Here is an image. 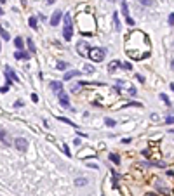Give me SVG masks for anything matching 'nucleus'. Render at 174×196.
<instances>
[{
    "label": "nucleus",
    "mask_w": 174,
    "mask_h": 196,
    "mask_svg": "<svg viewBox=\"0 0 174 196\" xmlns=\"http://www.w3.org/2000/svg\"><path fill=\"white\" fill-rule=\"evenodd\" d=\"M125 54L134 61H139V59H145L150 56L152 49H150V40L148 37L139 31V30H132L127 37H125Z\"/></svg>",
    "instance_id": "f257e3e1"
},
{
    "label": "nucleus",
    "mask_w": 174,
    "mask_h": 196,
    "mask_svg": "<svg viewBox=\"0 0 174 196\" xmlns=\"http://www.w3.org/2000/svg\"><path fill=\"white\" fill-rule=\"evenodd\" d=\"M77 21H78V26H80L82 35H84V33H85V35H91V33H92V30H94V19H92L91 14H80V16H77Z\"/></svg>",
    "instance_id": "f03ea898"
},
{
    "label": "nucleus",
    "mask_w": 174,
    "mask_h": 196,
    "mask_svg": "<svg viewBox=\"0 0 174 196\" xmlns=\"http://www.w3.org/2000/svg\"><path fill=\"white\" fill-rule=\"evenodd\" d=\"M105 54H106V50H105L103 47H92V49L89 50V58L92 59L94 62H101V61L105 59Z\"/></svg>",
    "instance_id": "7ed1b4c3"
},
{
    "label": "nucleus",
    "mask_w": 174,
    "mask_h": 196,
    "mask_svg": "<svg viewBox=\"0 0 174 196\" xmlns=\"http://www.w3.org/2000/svg\"><path fill=\"white\" fill-rule=\"evenodd\" d=\"M14 148H16L18 151H21V153H26V151H28V141L24 137L14 139Z\"/></svg>",
    "instance_id": "20e7f679"
},
{
    "label": "nucleus",
    "mask_w": 174,
    "mask_h": 196,
    "mask_svg": "<svg viewBox=\"0 0 174 196\" xmlns=\"http://www.w3.org/2000/svg\"><path fill=\"white\" fill-rule=\"evenodd\" d=\"M89 50H91V47H89V43L85 40H80L77 43V52L80 56H89Z\"/></svg>",
    "instance_id": "39448f33"
},
{
    "label": "nucleus",
    "mask_w": 174,
    "mask_h": 196,
    "mask_svg": "<svg viewBox=\"0 0 174 196\" xmlns=\"http://www.w3.org/2000/svg\"><path fill=\"white\" fill-rule=\"evenodd\" d=\"M58 99H59V104L63 106V108H70V99H68V94L66 92H58Z\"/></svg>",
    "instance_id": "423d86ee"
},
{
    "label": "nucleus",
    "mask_w": 174,
    "mask_h": 196,
    "mask_svg": "<svg viewBox=\"0 0 174 196\" xmlns=\"http://www.w3.org/2000/svg\"><path fill=\"white\" fill-rule=\"evenodd\" d=\"M122 14L125 16V21H127V24H129V26H132V24H134V19H132V18H129V7H127V2H125V0L122 2Z\"/></svg>",
    "instance_id": "0eeeda50"
},
{
    "label": "nucleus",
    "mask_w": 174,
    "mask_h": 196,
    "mask_svg": "<svg viewBox=\"0 0 174 196\" xmlns=\"http://www.w3.org/2000/svg\"><path fill=\"white\" fill-rule=\"evenodd\" d=\"M63 37H64V40H72V37H73V26L72 24H64V28H63Z\"/></svg>",
    "instance_id": "6e6552de"
},
{
    "label": "nucleus",
    "mask_w": 174,
    "mask_h": 196,
    "mask_svg": "<svg viewBox=\"0 0 174 196\" xmlns=\"http://www.w3.org/2000/svg\"><path fill=\"white\" fill-rule=\"evenodd\" d=\"M112 21H113V30H115V31H120V30H122V24H120V19H118V12H113V14H112Z\"/></svg>",
    "instance_id": "1a4fd4ad"
},
{
    "label": "nucleus",
    "mask_w": 174,
    "mask_h": 196,
    "mask_svg": "<svg viewBox=\"0 0 174 196\" xmlns=\"http://www.w3.org/2000/svg\"><path fill=\"white\" fill-rule=\"evenodd\" d=\"M61 18H63V14H61V11H56L54 14H52V18H51V24L52 26H56L59 21H61Z\"/></svg>",
    "instance_id": "9d476101"
},
{
    "label": "nucleus",
    "mask_w": 174,
    "mask_h": 196,
    "mask_svg": "<svg viewBox=\"0 0 174 196\" xmlns=\"http://www.w3.org/2000/svg\"><path fill=\"white\" fill-rule=\"evenodd\" d=\"M14 58L23 61V59H28V58H30V54H28V52H24V50H16V52H14Z\"/></svg>",
    "instance_id": "9b49d317"
},
{
    "label": "nucleus",
    "mask_w": 174,
    "mask_h": 196,
    "mask_svg": "<svg viewBox=\"0 0 174 196\" xmlns=\"http://www.w3.org/2000/svg\"><path fill=\"white\" fill-rule=\"evenodd\" d=\"M80 75H82V71H77V70L66 71V73H64V80H70V78H73V77H80Z\"/></svg>",
    "instance_id": "f8f14e48"
},
{
    "label": "nucleus",
    "mask_w": 174,
    "mask_h": 196,
    "mask_svg": "<svg viewBox=\"0 0 174 196\" xmlns=\"http://www.w3.org/2000/svg\"><path fill=\"white\" fill-rule=\"evenodd\" d=\"M5 75H7V77H11V78L14 80V82H19L18 75H16V73H14V71H12V70H11L9 66H5Z\"/></svg>",
    "instance_id": "ddd939ff"
},
{
    "label": "nucleus",
    "mask_w": 174,
    "mask_h": 196,
    "mask_svg": "<svg viewBox=\"0 0 174 196\" xmlns=\"http://www.w3.org/2000/svg\"><path fill=\"white\" fill-rule=\"evenodd\" d=\"M51 89H52L54 92H61V90H63V83H61V82H51Z\"/></svg>",
    "instance_id": "4468645a"
},
{
    "label": "nucleus",
    "mask_w": 174,
    "mask_h": 196,
    "mask_svg": "<svg viewBox=\"0 0 174 196\" xmlns=\"http://www.w3.org/2000/svg\"><path fill=\"white\" fill-rule=\"evenodd\" d=\"M0 141H2L5 146L11 144V141H9V137H7V132H5V130H0Z\"/></svg>",
    "instance_id": "2eb2a0df"
},
{
    "label": "nucleus",
    "mask_w": 174,
    "mask_h": 196,
    "mask_svg": "<svg viewBox=\"0 0 174 196\" xmlns=\"http://www.w3.org/2000/svg\"><path fill=\"white\" fill-rule=\"evenodd\" d=\"M118 66H120V62H118V61H112V62L108 64V71H110V73H113V71L118 70Z\"/></svg>",
    "instance_id": "dca6fc26"
},
{
    "label": "nucleus",
    "mask_w": 174,
    "mask_h": 196,
    "mask_svg": "<svg viewBox=\"0 0 174 196\" xmlns=\"http://www.w3.org/2000/svg\"><path fill=\"white\" fill-rule=\"evenodd\" d=\"M85 184H87V179H85V177H77V179H75V186H77V187H82V186H85Z\"/></svg>",
    "instance_id": "f3484780"
},
{
    "label": "nucleus",
    "mask_w": 174,
    "mask_h": 196,
    "mask_svg": "<svg viewBox=\"0 0 174 196\" xmlns=\"http://www.w3.org/2000/svg\"><path fill=\"white\" fill-rule=\"evenodd\" d=\"M14 45H16V49H18V50H23V47H24L23 38H21V37H16V38H14Z\"/></svg>",
    "instance_id": "a211bd4d"
},
{
    "label": "nucleus",
    "mask_w": 174,
    "mask_h": 196,
    "mask_svg": "<svg viewBox=\"0 0 174 196\" xmlns=\"http://www.w3.org/2000/svg\"><path fill=\"white\" fill-rule=\"evenodd\" d=\"M58 120H59V121H63V123H66V125H70V127H73V129H78L77 125H75V123H73V121H70V120H68V118H63V116H59Z\"/></svg>",
    "instance_id": "6ab92c4d"
},
{
    "label": "nucleus",
    "mask_w": 174,
    "mask_h": 196,
    "mask_svg": "<svg viewBox=\"0 0 174 196\" xmlns=\"http://www.w3.org/2000/svg\"><path fill=\"white\" fill-rule=\"evenodd\" d=\"M84 73L92 75V73H94V66H91V64H84Z\"/></svg>",
    "instance_id": "aec40b11"
},
{
    "label": "nucleus",
    "mask_w": 174,
    "mask_h": 196,
    "mask_svg": "<svg viewBox=\"0 0 174 196\" xmlns=\"http://www.w3.org/2000/svg\"><path fill=\"white\" fill-rule=\"evenodd\" d=\"M56 68L63 71V70H66V68H68V62H64V61H58V62H56Z\"/></svg>",
    "instance_id": "412c9836"
},
{
    "label": "nucleus",
    "mask_w": 174,
    "mask_h": 196,
    "mask_svg": "<svg viewBox=\"0 0 174 196\" xmlns=\"http://www.w3.org/2000/svg\"><path fill=\"white\" fill-rule=\"evenodd\" d=\"M110 161H113L115 165H118V163H120V156L115 155V153H112V155H110Z\"/></svg>",
    "instance_id": "4be33fe9"
},
{
    "label": "nucleus",
    "mask_w": 174,
    "mask_h": 196,
    "mask_svg": "<svg viewBox=\"0 0 174 196\" xmlns=\"http://www.w3.org/2000/svg\"><path fill=\"white\" fill-rule=\"evenodd\" d=\"M120 68H122V70H127V71H131V70H132V64L125 61V62H122V64H120Z\"/></svg>",
    "instance_id": "5701e85b"
},
{
    "label": "nucleus",
    "mask_w": 174,
    "mask_h": 196,
    "mask_svg": "<svg viewBox=\"0 0 174 196\" xmlns=\"http://www.w3.org/2000/svg\"><path fill=\"white\" fill-rule=\"evenodd\" d=\"M84 85H82V82H78V83H75L73 87H72V92H80V89H82Z\"/></svg>",
    "instance_id": "b1692460"
},
{
    "label": "nucleus",
    "mask_w": 174,
    "mask_h": 196,
    "mask_svg": "<svg viewBox=\"0 0 174 196\" xmlns=\"http://www.w3.org/2000/svg\"><path fill=\"white\" fill-rule=\"evenodd\" d=\"M26 43H28V49H30V52L33 54V52H35V45H33V40L28 38V42H26Z\"/></svg>",
    "instance_id": "393cba45"
},
{
    "label": "nucleus",
    "mask_w": 174,
    "mask_h": 196,
    "mask_svg": "<svg viewBox=\"0 0 174 196\" xmlns=\"http://www.w3.org/2000/svg\"><path fill=\"white\" fill-rule=\"evenodd\" d=\"M0 37H2L4 40H9V38H11V35H9L5 30H2V28H0Z\"/></svg>",
    "instance_id": "a878e982"
},
{
    "label": "nucleus",
    "mask_w": 174,
    "mask_h": 196,
    "mask_svg": "<svg viewBox=\"0 0 174 196\" xmlns=\"http://www.w3.org/2000/svg\"><path fill=\"white\" fill-rule=\"evenodd\" d=\"M28 23H30V26H32L33 30L37 28V18H30V19H28Z\"/></svg>",
    "instance_id": "bb28decb"
},
{
    "label": "nucleus",
    "mask_w": 174,
    "mask_h": 196,
    "mask_svg": "<svg viewBox=\"0 0 174 196\" xmlns=\"http://www.w3.org/2000/svg\"><path fill=\"white\" fill-rule=\"evenodd\" d=\"M139 4H141V5H145V7H150V5L153 4V0H139Z\"/></svg>",
    "instance_id": "cd10ccee"
},
{
    "label": "nucleus",
    "mask_w": 174,
    "mask_h": 196,
    "mask_svg": "<svg viewBox=\"0 0 174 196\" xmlns=\"http://www.w3.org/2000/svg\"><path fill=\"white\" fill-rule=\"evenodd\" d=\"M160 99H162V101H164V102H165L167 106H171V101H169V97H167L165 94H160Z\"/></svg>",
    "instance_id": "c85d7f7f"
},
{
    "label": "nucleus",
    "mask_w": 174,
    "mask_h": 196,
    "mask_svg": "<svg viewBox=\"0 0 174 196\" xmlns=\"http://www.w3.org/2000/svg\"><path fill=\"white\" fill-rule=\"evenodd\" d=\"M105 123H106L108 127H113V125H115V120H112V118H105Z\"/></svg>",
    "instance_id": "c756f323"
},
{
    "label": "nucleus",
    "mask_w": 174,
    "mask_h": 196,
    "mask_svg": "<svg viewBox=\"0 0 174 196\" xmlns=\"http://www.w3.org/2000/svg\"><path fill=\"white\" fill-rule=\"evenodd\" d=\"M63 19H64V24H72V18H70V12H68L66 16H63Z\"/></svg>",
    "instance_id": "7c9ffc66"
},
{
    "label": "nucleus",
    "mask_w": 174,
    "mask_h": 196,
    "mask_svg": "<svg viewBox=\"0 0 174 196\" xmlns=\"http://www.w3.org/2000/svg\"><path fill=\"white\" fill-rule=\"evenodd\" d=\"M63 151H64V155H68V156H70V148H68V146H66V144H64V146H63Z\"/></svg>",
    "instance_id": "2f4dec72"
},
{
    "label": "nucleus",
    "mask_w": 174,
    "mask_h": 196,
    "mask_svg": "<svg viewBox=\"0 0 174 196\" xmlns=\"http://www.w3.org/2000/svg\"><path fill=\"white\" fill-rule=\"evenodd\" d=\"M169 24H171V26L174 24V12L173 14H169Z\"/></svg>",
    "instance_id": "473e14b6"
},
{
    "label": "nucleus",
    "mask_w": 174,
    "mask_h": 196,
    "mask_svg": "<svg viewBox=\"0 0 174 196\" xmlns=\"http://www.w3.org/2000/svg\"><path fill=\"white\" fill-rule=\"evenodd\" d=\"M165 123H167V125H171V123H174V116H169L167 120H165Z\"/></svg>",
    "instance_id": "72a5a7b5"
},
{
    "label": "nucleus",
    "mask_w": 174,
    "mask_h": 196,
    "mask_svg": "<svg viewBox=\"0 0 174 196\" xmlns=\"http://www.w3.org/2000/svg\"><path fill=\"white\" fill-rule=\"evenodd\" d=\"M87 167H89V168H92V170H96V168H97L96 163H87Z\"/></svg>",
    "instance_id": "f704fd0d"
},
{
    "label": "nucleus",
    "mask_w": 174,
    "mask_h": 196,
    "mask_svg": "<svg viewBox=\"0 0 174 196\" xmlns=\"http://www.w3.org/2000/svg\"><path fill=\"white\" fill-rule=\"evenodd\" d=\"M32 101H33V102H39V96H37V94H32Z\"/></svg>",
    "instance_id": "c9c22d12"
},
{
    "label": "nucleus",
    "mask_w": 174,
    "mask_h": 196,
    "mask_svg": "<svg viewBox=\"0 0 174 196\" xmlns=\"http://www.w3.org/2000/svg\"><path fill=\"white\" fill-rule=\"evenodd\" d=\"M129 94H131V96H136V87H131V89H129Z\"/></svg>",
    "instance_id": "e433bc0d"
},
{
    "label": "nucleus",
    "mask_w": 174,
    "mask_h": 196,
    "mask_svg": "<svg viewBox=\"0 0 174 196\" xmlns=\"http://www.w3.org/2000/svg\"><path fill=\"white\" fill-rule=\"evenodd\" d=\"M136 78L139 80V82H141V83H143V82H145V77H141V75H136Z\"/></svg>",
    "instance_id": "4c0bfd02"
},
{
    "label": "nucleus",
    "mask_w": 174,
    "mask_h": 196,
    "mask_svg": "<svg viewBox=\"0 0 174 196\" xmlns=\"http://www.w3.org/2000/svg\"><path fill=\"white\" fill-rule=\"evenodd\" d=\"M73 142H75V144H77V146H80V144H82V141H80V139H75V141H73Z\"/></svg>",
    "instance_id": "58836bf2"
},
{
    "label": "nucleus",
    "mask_w": 174,
    "mask_h": 196,
    "mask_svg": "<svg viewBox=\"0 0 174 196\" xmlns=\"http://www.w3.org/2000/svg\"><path fill=\"white\" fill-rule=\"evenodd\" d=\"M54 2H56V0H45V4H49V5H51V4H54Z\"/></svg>",
    "instance_id": "ea45409f"
},
{
    "label": "nucleus",
    "mask_w": 174,
    "mask_h": 196,
    "mask_svg": "<svg viewBox=\"0 0 174 196\" xmlns=\"http://www.w3.org/2000/svg\"><path fill=\"white\" fill-rule=\"evenodd\" d=\"M171 68H173V71H174V59L171 61Z\"/></svg>",
    "instance_id": "a19ab883"
},
{
    "label": "nucleus",
    "mask_w": 174,
    "mask_h": 196,
    "mask_svg": "<svg viewBox=\"0 0 174 196\" xmlns=\"http://www.w3.org/2000/svg\"><path fill=\"white\" fill-rule=\"evenodd\" d=\"M21 4H23V5H26V0H21Z\"/></svg>",
    "instance_id": "79ce46f5"
},
{
    "label": "nucleus",
    "mask_w": 174,
    "mask_h": 196,
    "mask_svg": "<svg viewBox=\"0 0 174 196\" xmlns=\"http://www.w3.org/2000/svg\"><path fill=\"white\" fill-rule=\"evenodd\" d=\"M171 89H173V90H174V83H171Z\"/></svg>",
    "instance_id": "37998d69"
},
{
    "label": "nucleus",
    "mask_w": 174,
    "mask_h": 196,
    "mask_svg": "<svg viewBox=\"0 0 174 196\" xmlns=\"http://www.w3.org/2000/svg\"><path fill=\"white\" fill-rule=\"evenodd\" d=\"M2 14H4V11H2V9H0V16H2Z\"/></svg>",
    "instance_id": "c03bdc74"
}]
</instances>
